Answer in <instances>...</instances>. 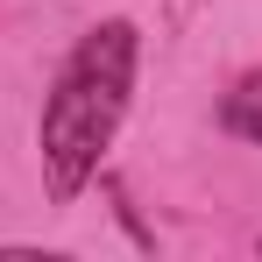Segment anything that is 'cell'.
<instances>
[{"instance_id":"1","label":"cell","mask_w":262,"mask_h":262,"mask_svg":"<svg viewBox=\"0 0 262 262\" xmlns=\"http://www.w3.org/2000/svg\"><path fill=\"white\" fill-rule=\"evenodd\" d=\"M135 21H99L92 36H78L71 64L57 71V85L43 99V177H50V199L71 206L78 191L92 184L106 142L128 114V92H135Z\"/></svg>"},{"instance_id":"2","label":"cell","mask_w":262,"mask_h":262,"mask_svg":"<svg viewBox=\"0 0 262 262\" xmlns=\"http://www.w3.org/2000/svg\"><path fill=\"white\" fill-rule=\"evenodd\" d=\"M220 121L241 135V142H262V71H248L241 85L227 92V106H220Z\"/></svg>"}]
</instances>
